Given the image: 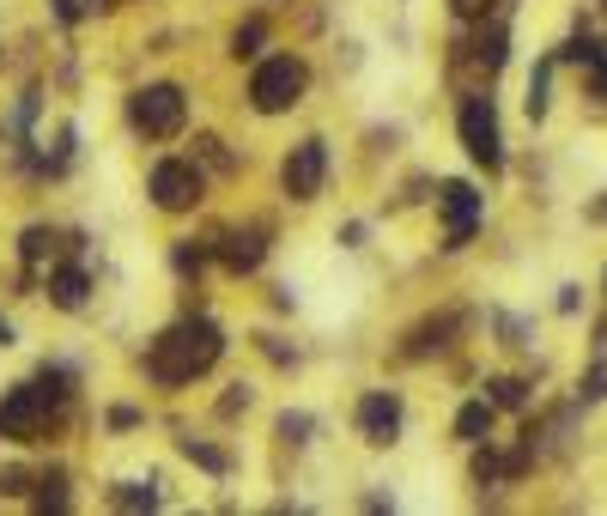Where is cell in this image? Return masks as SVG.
<instances>
[{"instance_id":"cell-1","label":"cell","mask_w":607,"mask_h":516,"mask_svg":"<svg viewBox=\"0 0 607 516\" xmlns=\"http://www.w3.org/2000/svg\"><path fill=\"white\" fill-rule=\"evenodd\" d=\"M225 353V334H219V322H206V316H195V322H183V328H171L159 346H152V377L159 383H189V377H201L213 358Z\"/></svg>"},{"instance_id":"cell-2","label":"cell","mask_w":607,"mask_h":516,"mask_svg":"<svg viewBox=\"0 0 607 516\" xmlns=\"http://www.w3.org/2000/svg\"><path fill=\"white\" fill-rule=\"evenodd\" d=\"M456 128H462V146H468L474 164H486V171L505 164V128H498V110H493V98H486V92H462Z\"/></svg>"},{"instance_id":"cell-3","label":"cell","mask_w":607,"mask_h":516,"mask_svg":"<svg viewBox=\"0 0 607 516\" xmlns=\"http://www.w3.org/2000/svg\"><path fill=\"white\" fill-rule=\"evenodd\" d=\"M299 98H304V61H299V55H274V61H262V68H255V80H250V103H255L262 115L292 110Z\"/></svg>"},{"instance_id":"cell-4","label":"cell","mask_w":607,"mask_h":516,"mask_svg":"<svg viewBox=\"0 0 607 516\" xmlns=\"http://www.w3.org/2000/svg\"><path fill=\"white\" fill-rule=\"evenodd\" d=\"M437 206H444V250H468L480 219H486V195L474 183H444Z\"/></svg>"},{"instance_id":"cell-5","label":"cell","mask_w":607,"mask_h":516,"mask_svg":"<svg viewBox=\"0 0 607 516\" xmlns=\"http://www.w3.org/2000/svg\"><path fill=\"white\" fill-rule=\"evenodd\" d=\"M128 115H134V128L140 134H152V140H171L176 128H183V115H189V103L176 85H146V92H134V103H128Z\"/></svg>"},{"instance_id":"cell-6","label":"cell","mask_w":607,"mask_h":516,"mask_svg":"<svg viewBox=\"0 0 607 516\" xmlns=\"http://www.w3.org/2000/svg\"><path fill=\"white\" fill-rule=\"evenodd\" d=\"M322 176H328V146L322 140H299L280 164V183H286L292 201H316L322 195Z\"/></svg>"},{"instance_id":"cell-7","label":"cell","mask_w":607,"mask_h":516,"mask_svg":"<svg viewBox=\"0 0 607 516\" xmlns=\"http://www.w3.org/2000/svg\"><path fill=\"white\" fill-rule=\"evenodd\" d=\"M152 201L164 206V213H183V206H195L201 201V171L195 164H183V159H164V164H152Z\"/></svg>"},{"instance_id":"cell-8","label":"cell","mask_w":607,"mask_h":516,"mask_svg":"<svg viewBox=\"0 0 607 516\" xmlns=\"http://www.w3.org/2000/svg\"><path fill=\"white\" fill-rule=\"evenodd\" d=\"M37 425H43V395H37V383H19V389L0 395V437H12V444H31Z\"/></svg>"},{"instance_id":"cell-9","label":"cell","mask_w":607,"mask_h":516,"mask_svg":"<svg viewBox=\"0 0 607 516\" xmlns=\"http://www.w3.org/2000/svg\"><path fill=\"white\" fill-rule=\"evenodd\" d=\"M358 432H365V444H395V432H402V395L395 389H365L358 395Z\"/></svg>"},{"instance_id":"cell-10","label":"cell","mask_w":607,"mask_h":516,"mask_svg":"<svg viewBox=\"0 0 607 516\" xmlns=\"http://www.w3.org/2000/svg\"><path fill=\"white\" fill-rule=\"evenodd\" d=\"M262 255H267L262 231H231L225 250H219V262H225L231 274H250V267H262Z\"/></svg>"},{"instance_id":"cell-11","label":"cell","mask_w":607,"mask_h":516,"mask_svg":"<svg viewBox=\"0 0 607 516\" xmlns=\"http://www.w3.org/2000/svg\"><path fill=\"white\" fill-rule=\"evenodd\" d=\"M493 402H468V407H462L456 413V437H462V444H486V437H493Z\"/></svg>"},{"instance_id":"cell-12","label":"cell","mask_w":607,"mask_h":516,"mask_svg":"<svg viewBox=\"0 0 607 516\" xmlns=\"http://www.w3.org/2000/svg\"><path fill=\"white\" fill-rule=\"evenodd\" d=\"M85 292H92V280H85L80 267H61V274L49 280V299H55L61 310H80V304H85Z\"/></svg>"},{"instance_id":"cell-13","label":"cell","mask_w":607,"mask_h":516,"mask_svg":"<svg viewBox=\"0 0 607 516\" xmlns=\"http://www.w3.org/2000/svg\"><path fill=\"white\" fill-rule=\"evenodd\" d=\"M474 61H480L486 73H498L510 61V31L505 24H493V31H480V43H474Z\"/></svg>"},{"instance_id":"cell-14","label":"cell","mask_w":607,"mask_h":516,"mask_svg":"<svg viewBox=\"0 0 607 516\" xmlns=\"http://www.w3.org/2000/svg\"><path fill=\"white\" fill-rule=\"evenodd\" d=\"M596 49H601V37H589V24H577V31L559 43V55H553V61H577V68H589V61H596Z\"/></svg>"},{"instance_id":"cell-15","label":"cell","mask_w":607,"mask_h":516,"mask_svg":"<svg viewBox=\"0 0 607 516\" xmlns=\"http://www.w3.org/2000/svg\"><path fill=\"white\" fill-rule=\"evenodd\" d=\"M183 456H189V462H201L206 474H225V468H231V456H225V449L201 444V437H183Z\"/></svg>"},{"instance_id":"cell-16","label":"cell","mask_w":607,"mask_h":516,"mask_svg":"<svg viewBox=\"0 0 607 516\" xmlns=\"http://www.w3.org/2000/svg\"><path fill=\"white\" fill-rule=\"evenodd\" d=\"M486 389H493L486 395L493 407H528V383H516V377H493Z\"/></svg>"},{"instance_id":"cell-17","label":"cell","mask_w":607,"mask_h":516,"mask_svg":"<svg viewBox=\"0 0 607 516\" xmlns=\"http://www.w3.org/2000/svg\"><path fill=\"white\" fill-rule=\"evenodd\" d=\"M262 43H267V24L250 19V24H237V37H231V55H262Z\"/></svg>"},{"instance_id":"cell-18","label":"cell","mask_w":607,"mask_h":516,"mask_svg":"<svg viewBox=\"0 0 607 516\" xmlns=\"http://www.w3.org/2000/svg\"><path fill=\"white\" fill-rule=\"evenodd\" d=\"M601 395H607V365H601V358H596V365H589V377L577 383V402H584V407H596Z\"/></svg>"},{"instance_id":"cell-19","label":"cell","mask_w":607,"mask_h":516,"mask_svg":"<svg viewBox=\"0 0 607 516\" xmlns=\"http://www.w3.org/2000/svg\"><path fill=\"white\" fill-rule=\"evenodd\" d=\"M547 80H553V61H540L535 80H528V115H547Z\"/></svg>"},{"instance_id":"cell-20","label":"cell","mask_w":607,"mask_h":516,"mask_svg":"<svg viewBox=\"0 0 607 516\" xmlns=\"http://www.w3.org/2000/svg\"><path fill=\"white\" fill-rule=\"evenodd\" d=\"M49 243H55V231H43V225H31V231H24V262H43V255H49Z\"/></svg>"},{"instance_id":"cell-21","label":"cell","mask_w":607,"mask_h":516,"mask_svg":"<svg viewBox=\"0 0 607 516\" xmlns=\"http://www.w3.org/2000/svg\"><path fill=\"white\" fill-rule=\"evenodd\" d=\"M115 505H122V510H152V505H159V493H152V486H122Z\"/></svg>"},{"instance_id":"cell-22","label":"cell","mask_w":607,"mask_h":516,"mask_svg":"<svg viewBox=\"0 0 607 516\" xmlns=\"http://www.w3.org/2000/svg\"><path fill=\"white\" fill-rule=\"evenodd\" d=\"M589 92L607 98V43L596 49V61H589Z\"/></svg>"},{"instance_id":"cell-23","label":"cell","mask_w":607,"mask_h":516,"mask_svg":"<svg viewBox=\"0 0 607 516\" xmlns=\"http://www.w3.org/2000/svg\"><path fill=\"white\" fill-rule=\"evenodd\" d=\"M280 432H286V437H292V444H304V432H310V419H304V413H286V419H280Z\"/></svg>"},{"instance_id":"cell-24","label":"cell","mask_w":607,"mask_h":516,"mask_svg":"<svg viewBox=\"0 0 607 516\" xmlns=\"http://www.w3.org/2000/svg\"><path fill=\"white\" fill-rule=\"evenodd\" d=\"M449 7H456L462 19H486V7H493V0H449Z\"/></svg>"},{"instance_id":"cell-25","label":"cell","mask_w":607,"mask_h":516,"mask_svg":"<svg viewBox=\"0 0 607 516\" xmlns=\"http://www.w3.org/2000/svg\"><path fill=\"white\" fill-rule=\"evenodd\" d=\"M201 262H206V250H189V243L176 250V267H183V274H189V267H201Z\"/></svg>"},{"instance_id":"cell-26","label":"cell","mask_w":607,"mask_h":516,"mask_svg":"<svg viewBox=\"0 0 607 516\" xmlns=\"http://www.w3.org/2000/svg\"><path fill=\"white\" fill-rule=\"evenodd\" d=\"M577 304H584V299H577V286H559V310H565V316H577Z\"/></svg>"},{"instance_id":"cell-27","label":"cell","mask_w":607,"mask_h":516,"mask_svg":"<svg viewBox=\"0 0 607 516\" xmlns=\"http://www.w3.org/2000/svg\"><path fill=\"white\" fill-rule=\"evenodd\" d=\"M55 12H61V24H73V19H80V7H73V0H55Z\"/></svg>"},{"instance_id":"cell-28","label":"cell","mask_w":607,"mask_h":516,"mask_svg":"<svg viewBox=\"0 0 607 516\" xmlns=\"http://www.w3.org/2000/svg\"><path fill=\"white\" fill-rule=\"evenodd\" d=\"M0 346H12V322L7 316H0Z\"/></svg>"},{"instance_id":"cell-29","label":"cell","mask_w":607,"mask_h":516,"mask_svg":"<svg viewBox=\"0 0 607 516\" xmlns=\"http://www.w3.org/2000/svg\"><path fill=\"white\" fill-rule=\"evenodd\" d=\"M601 286H607V274H601Z\"/></svg>"}]
</instances>
